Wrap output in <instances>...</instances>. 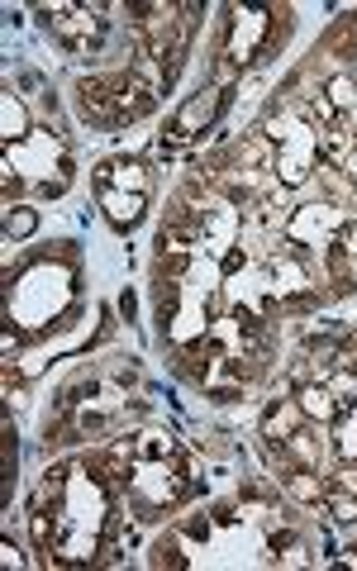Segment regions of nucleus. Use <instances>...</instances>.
Instances as JSON below:
<instances>
[{"instance_id": "f257e3e1", "label": "nucleus", "mask_w": 357, "mask_h": 571, "mask_svg": "<svg viewBox=\"0 0 357 571\" xmlns=\"http://www.w3.org/2000/svg\"><path fill=\"white\" fill-rule=\"evenodd\" d=\"M262 134L277 143V181L281 186H300V181L310 177V162H315L319 153V134H315V124H305L300 115H281L272 119Z\"/></svg>"}, {"instance_id": "f03ea898", "label": "nucleus", "mask_w": 357, "mask_h": 571, "mask_svg": "<svg viewBox=\"0 0 357 571\" xmlns=\"http://www.w3.org/2000/svg\"><path fill=\"white\" fill-rule=\"evenodd\" d=\"M186 495V467L181 457H134V472H129V500L139 510H167Z\"/></svg>"}, {"instance_id": "7ed1b4c3", "label": "nucleus", "mask_w": 357, "mask_h": 571, "mask_svg": "<svg viewBox=\"0 0 357 571\" xmlns=\"http://www.w3.org/2000/svg\"><path fill=\"white\" fill-rule=\"evenodd\" d=\"M72 296V272L67 267H53V262H39V267H29L20 276V291H15V305H20V315L43 329V324H53L62 305Z\"/></svg>"}, {"instance_id": "20e7f679", "label": "nucleus", "mask_w": 357, "mask_h": 571, "mask_svg": "<svg viewBox=\"0 0 357 571\" xmlns=\"http://www.w3.org/2000/svg\"><path fill=\"white\" fill-rule=\"evenodd\" d=\"M48 15V29L58 34L72 53H100V43H105V34H110V10L105 5H48L43 10Z\"/></svg>"}, {"instance_id": "39448f33", "label": "nucleus", "mask_w": 357, "mask_h": 571, "mask_svg": "<svg viewBox=\"0 0 357 571\" xmlns=\"http://www.w3.org/2000/svg\"><path fill=\"white\" fill-rule=\"evenodd\" d=\"M5 167H10V172L20 167L29 181H43V191H48V177H43V172H62V177L72 172L62 143L53 134H43V129L39 134H24L20 143H10V148H5Z\"/></svg>"}, {"instance_id": "423d86ee", "label": "nucleus", "mask_w": 357, "mask_h": 571, "mask_svg": "<svg viewBox=\"0 0 357 571\" xmlns=\"http://www.w3.org/2000/svg\"><path fill=\"white\" fill-rule=\"evenodd\" d=\"M277 10L272 5H248V10H234V24H229V67H243L253 62L267 48V39L277 34Z\"/></svg>"}, {"instance_id": "0eeeda50", "label": "nucleus", "mask_w": 357, "mask_h": 571, "mask_svg": "<svg viewBox=\"0 0 357 571\" xmlns=\"http://www.w3.org/2000/svg\"><path fill=\"white\" fill-rule=\"evenodd\" d=\"M224 96H229L224 86H205V91H196V96L186 100V105H181V115H177V124H172V134L162 138V153H181V148H186L196 134H205V129L215 124V115L224 110Z\"/></svg>"}, {"instance_id": "6e6552de", "label": "nucleus", "mask_w": 357, "mask_h": 571, "mask_svg": "<svg viewBox=\"0 0 357 571\" xmlns=\"http://www.w3.org/2000/svg\"><path fill=\"white\" fill-rule=\"evenodd\" d=\"M343 210H334V205H300L296 215L286 219V238L296 243V248H324L329 253V243H334V234L343 229Z\"/></svg>"}, {"instance_id": "1a4fd4ad", "label": "nucleus", "mask_w": 357, "mask_h": 571, "mask_svg": "<svg viewBox=\"0 0 357 571\" xmlns=\"http://www.w3.org/2000/svg\"><path fill=\"white\" fill-rule=\"evenodd\" d=\"M329 272H334L338 291H348V281H353L357 272V219H343V229L334 234V243H329Z\"/></svg>"}, {"instance_id": "9d476101", "label": "nucleus", "mask_w": 357, "mask_h": 571, "mask_svg": "<svg viewBox=\"0 0 357 571\" xmlns=\"http://www.w3.org/2000/svg\"><path fill=\"white\" fill-rule=\"evenodd\" d=\"M96 186H110V191H139V196H148V167H143L139 158H110V162H100Z\"/></svg>"}, {"instance_id": "9b49d317", "label": "nucleus", "mask_w": 357, "mask_h": 571, "mask_svg": "<svg viewBox=\"0 0 357 571\" xmlns=\"http://www.w3.org/2000/svg\"><path fill=\"white\" fill-rule=\"evenodd\" d=\"M81 96V115L96 119V124H115V96H119V81H100V77H86L77 86Z\"/></svg>"}, {"instance_id": "f8f14e48", "label": "nucleus", "mask_w": 357, "mask_h": 571, "mask_svg": "<svg viewBox=\"0 0 357 571\" xmlns=\"http://www.w3.org/2000/svg\"><path fill=\"white\" fill-rule=\"evenodd\" d=\"M143 205H148V196H139V191H110V186H100V210L110 215L115 229H134L143 219Z\"/></svg>"}, {"instance_id": "ddd939ff", "label": "nucleus", "mask_w": 357, "mask_h": 571, "mask_svg": "<svg viewBox=\"0 0 357 571\" xmlns=\"http://www.w3.org/2000/svg\"><path fill=\"white\" fill-rule=\"evenodd\" d=\"M267 281H272V300H305V286H310L305 267L291 262V257H277L267 267Z\"/></svg>"}, {"instance_id": "4468645a", "label": "nucleus", "mask_w": 357, "mask_h": 571, "mask_svg": "<svg viewBox=\"0 0 357 571\" xmlns=\"http://www.w3.org/2000/svg\"><path fill=\"white\" fill-rule=\"evenodd\" d=\"M296 405H300V414H310V419H334L338 414V400L324 391V381H305L296 391Z\"/></svg>"}, {"instance_id": "2eb2a0df", "label": "nucleus", "mask_w": 357, "mask_h": 571, "mask_svg": "<svg viewBox=\"0 0 357 571\" xmlns=\"http://www.w3.org/2000/svg\"><path fill=\"white\" fill-rule=\"evenodd\" d=\"M324 100L338 119H353L357 115V81L353 77H329L324 81Z\"/></svg>"}, {"instance_id": "dca6fc26", "label": "nucleus", "mask_w": 357, "mask_h": 571, "mask_svg": "<svg viewBox=\"0 0 357 571\" xmlns=\"http://www.w3.org/2000/svg\"><path fill=\"white\" fill-rule=\"evenodd\" d=\"M300 429V405H272L267 419H262V438L267 443H281V438H291Z\"/></svg>"}, {"instance_id": "f3484780", "label": "nucleus", "mask_w": 357, "mask_h": 571, "mask_svg": "<svg viewBox=\"0 0 357 571\" xmlns=\"http://www.w3.org/2000/svg\"><path fill=\"white\" fill-rule=\"evenodd\" d=\"M286 495H296L305 505H319L329 495V481H319L315 472H286Z\"/></svg>"}, {"instance_id": "a211bd4d", "label": "nucleus", "mask_w": 357, "mask_h": 571, "mask_svg": "<svg viewBox=\"0 0 357 571\" xmlns=\"http://www.w3.org/2000/svg\"><path fill=\"white\" fill-rule=\"evenodd\" d=\"M324 505H329V514H334V524H357V491H343V486L329 481Z\"/></svg>"}, {"instance_id": "6ab92c4d", "label": "nucleus", "mask_w": 357, "mask_h": 571, "mask_svg": "<svg viewBox=\"0 0 357 571\" xmlns=\"http://www.w3.org/2000/svg\"><path fill=\"white\" fill-rule=\"evenodd\" d=\"M0 119H5V148H10L15 138H24V105L15 96H5V105H0Z\"/></svg>"}, {"instance_id": "aec40b11", "label": "nucleus", "mask_w": 357, "mask_h": 571, "mask_svg": "<svg viewBox=\"0 0 357 571\" xmlns=\"http://www.w3.org/2000/svg\"><path fill=\"white\" fill-rule=\"evenodd\" d=\"M34 229H39V215L24 210V205H15V210L5 215V234L10 238H24V234H34Z\"/></svg>"}, {"instance_id": "412c9836", "label": "nucleus", "mask_w": 357, "mask_h": 571, "mask_svg": "<svg viewBox=\"0 0 357 571\" xmlns=\"http://www.w3.org/2000/svg\"><path fill=\"white\" fill-rule=\"evenodd\" d=\"M153 562H158V567H186V557H181V543H177V538H158V548H153Z\"/></svg>"}, {"instance_id": "4be33fe9", "label": "nucleus", "mask_w": 357, "mask_h": 571, "mask_svg": "<svg viewBox=\"0 0 357 571\" xmlns=\"http://www.w3.org/2000/svg\"><path fill=\"white\" fill-rule=\"evenodd\" d=\"M338 167H343V172H348V177L357 181V138L348 143V153H343V162H338Z\"/></svg>"}, {"instance_id": "5701e85b", "label": "nucleus", "mask_w": 357, "mask_h": 571, "mask_svg": "<svg viewBox=\"0 0 357 571\" xmlns=\"http://www.w3.org/2000/svg\"><path fill=\"white\" fill-rule=\"evenodd\" d=\"M281 548H296V533H272V552L281 557Z\"/></svg>"}, {"instance_id": "b1692460", "label": "nucleus", "mask_w": 357, "mask_h": 571, "mask_svg": "<svg viewBox=\"0 0 357 571\" xmlns=\"http://www.w3.org/2000/svg\"><path fill=\"white\" fill-rule=\"evenodd\" d=\"M0 552H5V567H20V562H24V557H20V548H15L10 538H5V548H0Z\"/></svg>"}]
</instances>
